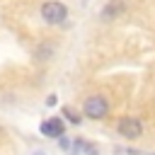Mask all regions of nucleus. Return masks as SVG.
I'll list each match as a JSON object with an SVG mask.
<instances>
[{
	"mask_svg": "<svg viewBox=\"0 0 155 155\" xmlns=\"http://www.w3.org/2000/svg\"><path fill=\"white\" fill-rule=\"evenodd\" d=\"M41 19L46 22V24H63L65 19H68V7H65V2H61V0H46L44 5H41Z\"/></svg>",
	"mask_w": 155,
	"mask_h": 155,
	"instance_id": "2",
	"label": "nucleus"
},
{
	"mask_svg": "<svg viewBox=\"0 0 155 155\" xmlns=\"http://www.w3.org/2000/svg\"><path fill=\"white\" fill-rule=\"evenodd\" d=\"M153 155H155V153H153Z\"/></svg>",
	"mask_w": 155,
	"mask_h": 155,
	"instance_id": "13",
	"label": "nucleus"
},
{
	"mask_svg": "<svg viewBox=\"0 0 155 155\" xmlns=\"http://www.w3.org/2000/svg\"><path fill=\"white\" fill-rule=\"evenodd\" d=\"M56 102H58L56 94H48V97H46V107H56Z\"/></svg>",
	"mask_w": 155,
	"mask_h": 155,
	"instance_id": "11",
	"label": "nucleus"
},
{
	"mask_svg": "<svg viewBox=\"0 0 155 155\" xmlns=\"http://www.w3.org/2000/svg\"><path fill=\"white\" fill-rule=\"evenodd\" d=\"M109 114V99L104 94H90L82 102V116L92 119V121H102Z\"/></svg>",
	"mask_w": 155,
	"mask_h": 155,
	"instance_id": "1",
	"label": "nucleus"
},
{
	"mask_svg": "<svg viewBox=\"0 0 155 155\" xmlns=\"http://www.w3.org/2000/svg\"><path fill=\"white\" fill-rule=\"evenodd\" d=\"M39 131H41V136H46V138H61V136H65V121H63L61 116H51V119L41 121Z\"/></svg>",
	"mask_w": 155,
	"mask_h": 155,
	"instance_id": "4",
	"label": "nucleus"
},
{
	"mask_svg": "<svg viewBox=\"0 0 155 155\" xmlns=\"http://www.w3.org/2000/svg\"><path fill=\"white\" fill-rule=\"evenodd\" d=\"M34 155H46V153H44V150H36V153H34Z\"/></svg>",
	"mask_w": 155,
	"mask_h": 155,
	"instance_id": "12",
	"label": "nucleus"
},
{
	"mask_svg": "<svg viewBox=\"0 0 155 155\" xmlns=\"http://www.w3.org/2000/svg\"><path fill=\"white\" fill-rule=\"evenodd\" d=\"M116 153H121V155H143L140 150H136V148H114Z\"/></svg>",
	"mask_w": 155,
	"mask_h": 155,
	"instance_id": "9",
	"label": "nucleus"
},
{
	"mask_svg": "<svg viewBox=\"0 0 155 155\" xmlns=\"http://www.w3.org/2000/svg\"><path fill=\"white\" fill-rule=\"evenodd\" d=\"M58 145H61L63 150H70V148H73V143H70V138H65V136H61V138H58Z\"/></svg>",
	"mask_w": 155,
	"mask_h": 155,
	"instance_id": "10",
	"label": "nucleus"
},
{
	"mask_svg": "<svg viewBox=\"0 0 155 155\" xmlns=\"http://www.w3.org/2000/svg\"><path fill=\"white\" fill-rule=\"evenodd\" d=\"M61 114H63V116H65L70 124H75V126H80V124H82V114H80V111H75L70 104H65V107L61 109Z\"/></svg>",
	"mask_w": 155,
	"mask_h": 155,
	"instance_id": "6",
	"label": "nucleus"
},
{
	"mask_svg": "<svg viewBox=\"0 0 155 155\" xmlns=\"http://www.w3.org/2000/svg\"><path fill=\"white\" fill-rule=\"evenodd\" d=\"M53 51H56L53 44H41V46L36 48V58H39V61H48V58L53 56Z\"/></svg>",
	"mask_w": 155,
	"mask_h": 155,
	"instance_id": "7",
	"label": "nucleus"
},
{
	"mask_svg": "<svg viewBox=\"0 0 155 155\" xmlns=\"http://www.w3.org/2000/svg\"><path fill=\"white\" fill-rule=\"evenodd\" d=\"M124 12H126V2H124V0H109V2L102 7V12H99V19H104V22H111V19L121 17Z\"/></svg>",
	"mask_w": 155,
	"mask_h": 155,
	"instance_id": "5",
	"label": "nucleus"
},
{
	"mask_svg": "<svg viewBox=\"0 0 155 155\" xmlns=\"http://www.w3.org/2000/svg\"><path fill=\"white\" fill-rule=\"evenodd\" d=\"M116 133L126 140H138L143 136V121L136 116H124L116 121Z\"/></svg>",
	"mask_w": 155,
	"mask_h": 155,
	"instance_id": "3",
	"label": "nucleus"
},
{
	"mask_svg": "<svg viewBox=\"0 0 155 155\" xmlns=\"http://www.w3.org/2000/svg\"><path fill=\"white\" fill-rule=\"evenodd\" d=\"M82 155H99V150H97V145H94V143L82 140Z\"/></svg>",
	"mask_w": 155,
	"mask_h": 155,
	"instance_id": "8",
	"label": "nucleus"
}]
</instances>
